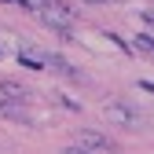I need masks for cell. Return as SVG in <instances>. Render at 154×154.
Wrapping results in <instances>:
<instances>
[{"label":"cell","instance_id":"6","mask_svg":"<svg viewBox=\"0 0 154 154\" xmlns=\"http://www.w3.org/2000/svg\"><path fill=\"white\" fill-rule=\"evenodd\" d=\"M143 22L150 26V33H154V11H143Z\"/></svg>","mask_w":154,"mask_h":154},{"label":"cell","instance_id":"2","mask_svg":"<svg viewBox=\"0 0 154 154\" xmlns=\"http://www.w3.org/2000/svg\"><path fill=\"white\" fill-rule=\"evenodd\" d=\"M103 114H106L114 125H125V128H143V125H147V114L136 110L132 103H121V99H106Z\"/></svg>","mask_w":154,"mask_h":154},{"label":"cell","instance_id":"5","mask_svg":"<svg viewBox=\"0 0 154 154\" xmlns=\"http://www.w3.org/2000/svg\"><path fill=\"white\" fill-rule=\"evenodd\" d=\"M63 154H92V150H88V147H81V143H73V147H66Z\"/></svg>","mask_w":154,"mask_h":154},{"label":"cell","instance_id":"7","mask_svg":"<svg viewBox=\"0 0 154 154\" xmlns=\"http://www.w3.org/2000/svg\"><path fill=\"white\" fill-rule=\"evenodd\" d=\"M85 4H110V0H85Z\"/></svg>","mask_w":154,"mask_h":154},{"label":"cell","instance_id":"1","mask_svg":"<svg viewBox=\"0 0 154 154\" xmlns=\"http://www.w3.org/2000/svg\"><path fill=\"white\" fill-rule=\"evenodd\" d=\"M37 18H41L44 26H51V29H59V33H70L73 26H77V11L66 4V0H44L41 8L33 11Z\"/></svg>","mask_w":154,"mask_h":154},{"label":"cell","instance_id":"3","mask_svg":"<svg viewBox=\"0 0 154 154\" xmlns=\"http://www.w3.org/2000/svg\"><path fill=\"white\" fill-rule=\"evenodd\" d=\"M77 143L88 147L92 154H99V150H118V143H114L110 136H103V132H95V128H81V132H77Z\"/></svg>","mask_w":154,"mask_h":154},{"label":"cell","instance_id":"4","mask_svg":"<svg viewBox=\"0 0 154 154\" xmlns=\"http://www.w3.org/2000/svg\"><path fill=\"white\" fill-rule=\"evenodd\" d=\"M0 92H4L8 99H15V103H26V95H29L18 81H0Z\"/></svg>","mask_w":154,"mask_h":154}]
</instances>
